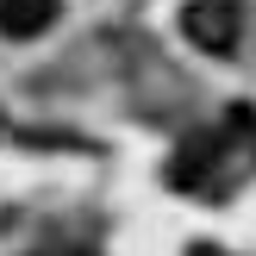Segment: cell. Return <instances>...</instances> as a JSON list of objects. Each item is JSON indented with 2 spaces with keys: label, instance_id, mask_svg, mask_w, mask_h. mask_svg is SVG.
<instances>
[{
  "label": "cell",
  "instance_id": "3957f363",
  "mask_svg": "<svg viewBox=\"0 0 256 256\" xmlns=\"http://www.w3.org/2000/svg\"><path fill=\"white\" fill-rule=\"evenodd\" d=\"M38 256H94V250H38Z\"/></svg>",
  "mask_w": 256,
  "mask_h": 256
},
{
  "label": "cell",
  "instance_id": "7a4b0ae2",
  "mask_svg": "<svg viewBox=\"0 0 256 256\" xmlns=\"http://www.w3.org/2000/svg\"><path fill=\"white\" fill-rule=\"evenodd\" d=\"M62 12V0H0V32L6 38H38L50 32Z\"/></svg>",
  "mask_w": 256,
  "mask_h": 256
},
{
  "label": "cell",
  "instance_id": "6da1fadb",
  "mask_svg": "<svg viewBox=\"0 0 256 256\" xmlns=\"http://www.w3.org/2000/svg\"><path fill=\"white\" fill-rule=\"evenodd\" d=\"M182 32L194 50H206V56H232L238 38H244V12H238V0H194V6L182 12Z\"/></svg>",
  "mask_w": 256,
  "mask_h": 256
}]
</instances>
